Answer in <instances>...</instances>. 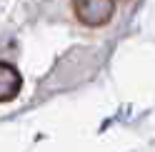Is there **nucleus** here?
Segmentation results:
<instances>
[{
    "label": "nucleus",
    "instance_id": "f257e3e1",
    "mask_svg": "<svg viewBox=\"0 0 155 152\" xmlns=\"http://www.w3.org/2000/svg\"><path fill=\"white\" fill-rule=\"evenodd\" d=\"M23 90V75L10 60H0V105L13 102Z\"/></svg>",
    "mask_w": 155,
    "mask_h": 152
}]
</instances>
